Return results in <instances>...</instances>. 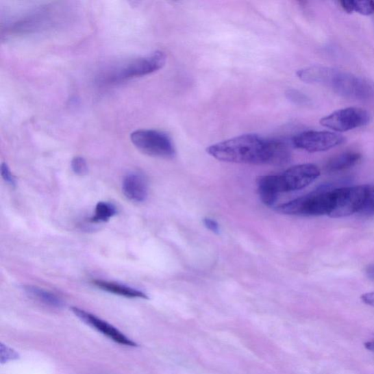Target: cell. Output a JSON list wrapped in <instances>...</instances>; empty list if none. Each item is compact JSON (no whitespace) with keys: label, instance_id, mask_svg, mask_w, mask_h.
Instances as JSON below:
<instances>
[{"label":"cell","instance_id":"cell-19","mask_svg":"<svg viewBox=\"0 0 374 374\" xmlns=\"http://www.w3.org/2000/svg\"><path fill=\"white\" fill-rule=\"evenodd\" d=\"M286 97L290 101L296 105H308L311 103L310 99L298 90H290L286 92Z\"/></svg>","mask_w":374,"mask_h":374},{"label":"cell","instance_id":"cell-5","mask_svg":"<svg viewBox=\"0 0 374 374\" xmlns=\"http://www.w3.org/2000/svg\"><path fill=\"white\" fill-rule=\"evenodd\" d=\"M368 185L342 187L335 190L332 218H342L359 213L366 200Z\"/></svg>","mask_w":374,"mask_h":374},{"label":"cell","instance_id":"cell-3","mask_svg":"<svg viewBox=\"0 0 374 374\" xmlns=\"http://www.w3.org/2000/svg\"><path fill=\"white\" fill-rule=\"evenodd\" d=\"M134 145L145 155L172 159L175 155L173 142L169 135L155 129H139L131 134Z\"/></svg>","mask_w":374,"mask_h":374},{"label":"cell","instance_id":"cell-24","mask_svg":"<svg viewBox=\"0 0 374 374\" xmlns=\"http://www.w3.org/2000/svg\"><path fill=\"white\" fill-rule=\"evenodd\" d=\"M361 300L364 303L374 307V291L362 295Z\"/></svg>","mask_w":374,"mask_h":374},{"label":"cell","instance_id":"cell-17","mask_svg":"<svg viewBox=\"0 0 374 374\" xmlns=\"http://www.w3.org/2000/svg\"><path fill=\"white\" fill-rule=\"evenodd\" d=\"M118 213L116 207L108 202H99L95 211V215L90 219L94 223H103L109 221Z\"/></svg>","mask_w":374,"mask_h":374},{"label":"cell","instance_id":"cell-14","mask_svg":"<svg viewBox=\"0 0 374 374\" xmlns=\"http://www.w3.org/2000/svg\"><path fill=\"white\" fill-rule=\"evenodd\" d=\"M361 160V155L358 152L349 151L333 158L326 164V171L336 173L353 167Z\"/></svg>","mask_w":374,"mask_h":374},{"label":"cell","instance_id":"cell-18","mask_svg":"<svg viewBox=\"0 0 374 374\" xmlns=\"http://www.w3.org/2000/svg\"><path fill=\"white\" fill-rule=\"evenodd\" d=\"M359 214L365 216L374 215V184L368 185L366 200Z\"/></svg>","mask_w":374,"mask_h":374},{"label":"cell","instance_id":"cell-26","mask_svg":"<svg viewBox=\"0 0 374 374\" xmlns=\"http://www.w3.org/2000/svg\"><path fill=\"white\" fill-rule=\"evenodd\" d=\"M365 347L371 351H374V338L373 340H369V342H367L365 343Z\"/></svg>","mask_w":374,"mask_h":374},{"label":"cell","instance_id":"cell-12","mask_svg":"<svg viewBox=\"0 0 374 374\" xmlns=\"http://www.w3.org/2000/svg\"><path fill=\"white\" fill-rule=\"evenodd\" d=\"M258 190L264 204L271 206L283 193L280 175H263L258 179Z\"/></svg>","mask_w":374,"mask_h":374},{"label":"cell","instance_id":"cell-8","mask_svg":"<svg viewBox=\"0 0 374 374\" xmlns=\"http://www.w3.org/2000/svg\"><path fill=\"white\" fill-rule=\"evenodd\" d=\"M167 61L166 53L157 51L147 56L131 62L121 69L115 79L123 80L145 76L162 69Z\"/></svg>","mask_w":374,"mask_h":374},{"label":"cell","instance_id":"cell-15","mask_svg":"<svg viewBox=\"0 0 374 374\" xmlns=\"http://www.w3.org/2000/svg\"><path fill=\"white\" fill-rule=\"evenodd\" d=\"M23 290L29 298L38 301L40 303L47 306L61 309L64 306V303L58 296L43 290L36 286L26 285L24 286Z\"/></svg>","mask_w":374,"mask_h":374},{"label":"cell","instance_id":"cell-4","mask_svg":"<svg viewBox=\"0 0 374 374\" xmlns=\"http://www.w3.org/2000/svg\"><path fill=\"white\" fill-rule=\"evenodd\" d=\"M340 96L358 101L374 97V84L360 77L334 69L327 86Z\"/></svg>","mask_w":374,"mask_h":374},{"label":"cell","instance_id":"cell-11","mask_svg":"<svg viewBox=\"0 0 374 374\" xmlns=\"http://www.w3.org/2000/svg\"><path fill=\"white\" fill-rule=\"evenodd\" d=\"M123 192L132 202H145L149 194V184L145 175L140 172L128 173L123 180Z\"/></svg>","mask_w":374,"mask_h":374},{"label":"cell","instance_id":"cell-6","mask_svg":"<svg viewBox=\"0 0 374 374\" xmlns=\"http://www.w3.org/2000/svg\"><path fill=\"white\" fill-rule=\"evenodd\" d=\"M370 119L369 113L364 109L347 108L323 118L321 124L337 132H347L367 125Z\"/></svg>","mask_w":374,"mask_h":374},{"label":"cell","instance_id":"cell-21","mask_svg":"<svg viewBox=\"0 0 374 374\" xmlns=\"http://www.w3.org/2000/svg\"><path fill=\"white\" fill-rule=\"evenodd\" d=\"M18 358L19 355L16 351L1 343V345H0V361H1L2 364L16 360Z\"/></svg>","mask_w":374,"mask_h":374},{"label":"cell","instance_id":"cell-16","mask_svg":"<svg viewBox=\"0 0 374 374\" xmlns=\"http://www.w3.org/2000/svg\"><path fill=\"white\" fill-rule=\"evenodd\" d=\"M340 3L348 14L357 12L364 16L374 14V2L371 0H342Z\"/></svg>","mask_w":374,"mask_h":374},{"label":"cell","instance_id":"cell-23","mask_svg":"<svg viewBox=\"0 0 374 374\" xmlns=\"http://www.w3.org/2000/svg\"><path fill=\"white\" fill-rule=\"evenodd\" d=\"M204 225L208 229L212 231L214 234L219 233V224L215 221V220L211 218H205L203 220Z\"/></svg>","mask_w":374,"mask_h":374},{"label":"cell","instance_id":"cell-7","mask_svg":"<svg viewBox=\"0 0 374 374\" xmlns=\"http://www.w3.org/2000/svg\"><path fill=\"white\" fill-rule=\"evenodd\" d=\"M345 138L327 131H307L293 138L295 147L309 152L325 151L342 145Z\"/></svg>","mask_w":374,"mask_h":374},{"label":"cell","instance_id":"cell-10","mask_svg":"<svg viewBox=\"0 0 374 374\" xmlns=\"http://www.w3.org/2000/svg\"><path fill=\"white\" fill-rule=\"evenodd\" d=\"M72 311L82 321L92 327L98 332H101L104 336L114 340L116 343L132 347L138 346L133 340H131L122 332H119L114 326L101 320V318H98L95 315L79 309L77 307H73Z\"/></svg>","mask_w":374,"mask_h":374},{"label":"cell","instance_id":"cell-13","mask_svg":"<svg viewBox=\"0 0 374 374\" xmlns=\"http://www.w3.org/2000/svg\"><path fill=\"white\" fill-rule=\"evenodd\" d=\"M92 283L97 288L110 293L129 299H149L148 295L144 292L128 287V286L124 284L104 280H94Z\"/></svg>","mask_w":374,"mask_h":374},{"label":"cell","instance_id":"cell-22","mask_svg":"<svg viewBox=\"0 0 374 374\" xmlns=\"http://www.w3.org/2000/svg\"><path fill=\"white\" fill-rule=\"evenodd\" d=\"M1 169L2 177L3 178L5 182L11 186H15L16 184V178L13 175L12 172H11L8 164L4 162L2 163L1 169Z\"/></svg>","mask_w":374,"mask_h":374},{"label":"cell","instance_id":"cell-25","mask_svg":"<svg viewBox=\"0 0 374 374\" xmlns=\"http://www.w3.org/2000/svg\"><path fill=\"white\" fill-rule=\"evenodd\" d=\"M366 273L369 279L374 280V265L367 266L366 269Z\"/></svg>","mask_w":374,"mask_h":374},{"label":"cell","instance_id":"cell-9","mask_svg":"<svg viewBox=\"0 0 374 374\" xmlns=\"http://www.w3.org/2000/svg\"><path fill=\"white\" fill-rule=\"evenodd\" d=\"M320 175V169L314 164L293 166L280 175L283 192L302 190L313 183Z\"/></svg>","mask_w":374,"mask_h":374},{"label":"cell","instance_id":"cell-2","mask_svg":"<svg viewBox=\"0 0 374 374\" xmlns=\"http://www.w3.org/2000/svg\"><path fill=\"white\" fill-rule=\"evenodd\" d=\"M335 190L318 189L296 199L280 205L277 211L284 214L318 216L331 215L335 201Z\"/></svg>","mask_w":374,"mask_h":374},{"label":"cell","instance_id":"cell-20","mask_svg":"<svg viewBox=\"0 0 374 374\" xmlns=\"http://www.w3.org/2000/svg\"><path fill=\"white\" fill-rule=\"evenodd\" d=\"M73 171L79 175H85L88 173V164L86 160L82 157H75L71 161Z\"/></svg>","mask_w":374,"mask_h":374},{"label":"cell","instance_id":"cell-1","mask_svg":"<svg viewBox=\"0 0 374 374\" xmlns=\"http://www.w3.org/2000/svg\"><path fill=\"white\" fill-rule=\"evenodd\" d=\"M207 153L219 161L252 164H284L290 158L287 142L256 134L242 135L218 142L209 147Z\"/></svg>","mask_w":374,"mask_h":374}]
</instances>
